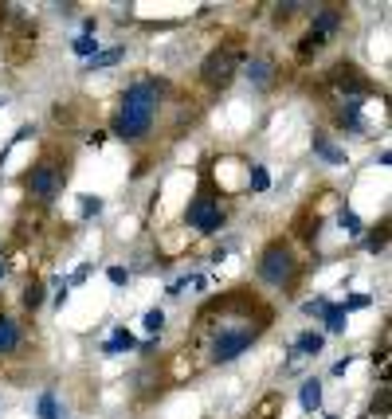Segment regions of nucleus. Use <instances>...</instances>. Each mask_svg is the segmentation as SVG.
<instances>
[{
  "instance_id": "f257e3e1",
  "label": "nucleus",
  "mask_w": 392,
  "mask_h": 419,
  "mask_svg": "<svg viewBox=\"0 0 392 419\" xmlns=\"http://www.w3.org/2000/svg\"><path fill=\"white\" fill-rule=\"evenodd\" d=\"M267 326H271V306L259 302L251 290H231L196 314L192 345L204 352L208 365H231L263 337Z\"/></svg>"
},
{
  "instance_id": "f03ea898",
  "label": "nucleus",
  "mask_w": 392,
  "mask_h": 419,
  "mask_svg": "<svg viewBox=\"0 0 392 419\" xmlns=\"http://www.w3.org/2000/svg\"><path fill=\"white\" fill-rule=\"evenodd\" d=\"M165 94H169V86L161 79H134L122 91L118 110H114V137H122L126 145H142L154 134L157 114L165 110Z\"/></svg>"
},
{
  "instance_id": "7ed1b4c3",
  "label": "nucleus",
  "mask_w": 392,
  "mask_h": 419,
  "mask_svg": "<svg viewBox=\"0 0 392 419\" xmlns=\"http://www.w3.org/2000/svg\"><path fill=\"white\" fill-rule=\"evenodd\" d=\"M63 185H67V157H63L59 149H47L35 165H28V173H24V193L35 208L55 204Z\"/></svg>"
},
{
  "instance_id": "20e7f679",
  "label": "nucleus",
  "mask_w": 392,
  "mask_h": 419,
  "mask_svg": "<svg viewBox=\"0 0 392 419\" xmlns=\"http://www.w3.org/2000/svg\"><path fill=\"white\" fill-rule=\"evenodd\" d=\"M220 200H224V193L212 185V173L200 168V185H196V196L185 208V224L200 235H216L224 227V219H228V208Z\"/></svg>"
},
{
  "instance_id": "39448f33",
  "label": "nucleus",
  "mask_w": 392,
  "mask_h": 419,
  "mask_svg": "<svg viewBox=\"0 0 392 419\" xmlns=\"http://www.w3.org/2000/svg\"><path fill=\"white\" fill-rule=\"evenodd\" d=\"M299 270H302L299 251H294V243H290V239H282V235L263 247V255H259V263H255L259 282L275 286V290H290V286H294V278H299Z\"/></svg>"
},
{
  "instance_id": "423d86ee",
  "label": "nucleus",
  "mask_w": 392,
  "mask_h": 419,
  "mask_svg": "<svg viewBox=\"0 0 392 419\" xmlns=\"http://www.w3.org/2000/svg\"><path fill=\"white\" fill-rule=\"evenodd\" d=\"M239 67H243V47H239V43H220V47H212L204 55L200 79H204V86H212V91H228L231 79L239 75Z\"/></svg>"
},
{
  "instance_id": "0eeeda50",
  "label": "nucleus",
  "mask_w": 392,
  "mask_h": 419,
  "mask_svg": "<svg viewBox=\"0 0 392 419\" xmlns=\"http://www.w3.org/2000/svg\"><path fill=\"white\" fill-rule=\"evenodd\" d=\"M322 86L333 94V102H345V98H365V94H373L376 86L365 79V71L357 67V63H333L330 71H325Z\"/></svg>"
},
{
  "instance_id": "6e6552de",
  "label": "nucleus",
  "mask_w": 392,
  "mask_h": 419,
  "mask_svg": "<svg viewBox=\"0 0 392 419\" xmlns=\"http://www.w3.org/2000/svg\"><path fill=\"white\" fill-rule=\"evenodd\" d=\"M361 110H365V98H345V102H333V126H338L341 134H365Z\"/></svg>"
},
{
  "instance_id": "1a4fd4ad",
  "label": "nucleus",
  "mask_w": 392,
  "mask_h": 419,
  "mask_svg": "<svg viewBox=\"0 0 392 419\" xmlns=\"http://www.w3.org/2000/svg\"><path fill=\"white\" fill-rule=\"evenodd\" d=\"M239 75L248 79L251 86H271V79H275V59H271V55H251V59H243Z\"/></svg>"
},
{
  "instance_id": "9d476101",
  "label": "nucleus",
  "mask_w": 392,
  "mask_h": 419,
  "mask_svg": "<svg viewBox=\"0 0 392 419\" xmlns=\"http://www.w3.org/2000/svg\"><path fill=\"white\" fill-rule=\"evenodd\" d=\"M341 24H345V8H338V4H322V8L314 12V20H310V32H318L322 40H330Z\"/></svg>"
},
{
  "instance_id": "9b49d317",
  "label": "nucleus",
  "mask_w": 392,
  "mask_h": 419,
  "mask_svg": "<svg viewBox=\"0 0 392 419\" xmlns=\"http://www.w3.org/2000/svg\"><path fill=\"white\" fill-rule=\"evenodd\" d=\"M310 145H314V153L325 161V165H345V149H341L338 142H333L325 130H314V137H310Z\"/></svg>"
},
{
  "instance_id": "f8f14e48",
  "label": "nucleus",
  "mask_w": 392,
  "mask_h": 419,
  "mask_svg": "<svg viewBox=\"0 0 392 419\" xmlns=\"http://www.w3.org/2000/svg\"><path fill=\"white\" fill-rule=\"evenodd\" d=\"M325 349V337L322 333H299L294 341H290V361H302V357H318V352Z\"/></svg>"
},
{
  "instance_id": "ddd939ff",
  "label": "nucleus",
  "mask_w": 392,
  "mask_h": 419,
  "mask_svg": "<svg viewBox=\"0 0 392 419\" xmlns=\"http://www.w3.org/2000/svg\"><path fill=\"white\" fill-rule=\"evenodd\" d=\"M129 349H137V341L126 326H118L110 333V341H103V357H118V352H129Z\"/></svg>"
},
{
  "instance_id": "4468645a",
  "label": "nucleus",
  "mask_w": 392,
  "mask_h": 419,
  "mask_svg": "<svg viewBox=\"0 0 392 419\" xmlns=\"http://www.w3.org/2000/svg\"><path fill=\"white\" fill-rule=\"evenodd\" d=\"M16 345H20L16 318H8V314L0 310V352H16Z\"/></svg>"
},
{
  "instance_id": "2eb2a0df",
  "label": "nucleus",
  "mask_w": 392,
  "mask_h": 419,
  "mask_svg": "<svg viewBox=\"0 0 392 419\" xmlns=\"http://www.w3.org/2000/svg\"><path fill=\"white\" fill-rule=\"evenodd\" d=\"M126 59V47H110V51H98V55H91L86 59V75H94V71H106V67H114V63H122Z\"/></svg>"
},
{
  "instance_id": "dca6fc26",
  "label": "nucleus",
  "mask_w": 392,
  "mask_h": 419,
  "mask_svg": "<svg viewBox=\"0 0 392 419\" xmlns=\"http://www.w3.org/2000/svg\"><path fill=\"white\" fill-rule=\"evenodd\" d=\"M299 400H302V411H318V408H322V380H318V377L302 380Z\"/></svg>"
},
{
  "instance_id": "f3484780",
  "label": "nucleus",
  "mask_w": 392,
  "mask_h": 419,
  "mask_svg": "<svg viewBox=\"0 0 392 419\" xmlns=\"http://www.w3.org/2000/svg\"><path fill=\"white\" fill-rule=\"evenodd\" d=\"M32 51H35V28H28V24H24V32L16 35V47L8 51V63H24V59L32 55Z\"/></svg>"
},
{
  "instance_id": "a211bd4d",
  "label": "nucleus",
  "mask_w": 392,
  "mask_h": 419,
  "mask_svg": "<svg viewBox=\"0 0 392 419\" xmlns=\"http://www.w3.org/2000/svg\"><path fill=\"white\" fill-rule=\"evenodd\" d=\"M43 294H47V286L40 282V278H32V282L24 286V294H20V302H24V310L28 314H35L43 306Z\"/></svg>"
},
{
  "instance_id": "6ab92c4d",
  "label": "nucleus",
  "mask_w": 392,
  "mask_h": 419,
  "mask_svg": "<svg viewBox=\"0 0 392 419\" xmlns=\"http://www.w3.org/2000/svg\"><path fill=\"white\" fill-rule=\"evenodd\" d=\"M35 415H40V419H63L59 400H55L52 388H43V392H40V400H35Z\"/></svg>"
},
{
  "instance_id": "aec40b11",
  "label": "nucleus",
  "mask_w": 392,
  "mask_h": 419,
  "mask_svg": "<svg viewBox=\"0 0 392 419\" xmlns=\"http://www.w3.org/2000/svg\"><path fill=\"white\" fill-rule=\"evenodd\" d=\"M384 247H388V219H381V224L369 231V239H365V251L369 255H381Z\"/></svg>"
},
{
  "instance_id": "412c9836",
  "label": "nucleus",
  "mask_w": 392,
  "mask_h": 419,
  "mask_svg": "<svg viewBox=\"0 0 392 419\" xmlns=\"http://www.w3.org/2000/svg\"><path fill=\"white\" fill-rule=\"evenodd\" d=\"M322 326L330 329V333H345V310H341L338 302H330L325 314H322Z\"/></svg>"
},
{
  "instance_id": "4be33fe9",
  "label": "nucleus",
  "mask_w": 392,
  "mask_h": 419,
  "mask_svg": "<svg viewBox=\"0 0 392 419\" xmlns=\"http://www.w3.org/2000/svg\"><path fill=\"white\" fill-rule=\"evenodd\" d=\"M322 47H325V40H322V35H318V32H306V35L299 40V59L306 63V59H314Z\"/></svg>"
},
{
  "instance_id": "5701e85b",
  "label": "nucleus",
  "mask_w": 392,
  "mask_h": 419,
  "mask_svg": "<svg viewBox=\"0 0 392 419\" xmlns=\"http://www.w3.org/2000/svg\"><path fill=\"white\" fill-rule=\"evenodd\" d=\"M279 408H282V392H271V396H263V403H259V408H251L248 419H271Z\"/></svg>"
},
{
  "instance_id": "b1692460",
  "label": "nucleus",
  "mask_w": 392,
  "mask_h": 419,
  "mask_svg": "<svg viewBox=\"0 0 392 419\" xmlns=\"http://www.w3.org/2000/svg\"><path fill=\"white\" fill-rule=\"evenodd\" d=\"M248 188L251 193H267V188H271V173H267V165H251L248 168Z\"/></svg>"
},
{
  "instance_id": "393cba45",
  "label": "nucleus",
  "mask_w": 392,
  "mask_h": 419,
  "mask_svg": "<svg viewBox=\"0 0 392 419\" xmlns=\"http://www.w3.org/2000/svg\"><path fill=\"white\" fill-rule=\"evenodd\" d=\"M338 224L345 227V235H350V239H357V235L365 231V224H361V216H357L353 208H341V212H338Z\"/></svg>"
},
{
  "instance_id": "a878e982",
  "label": "nucleus",
  "mask_w": 392,
  "mask_h": 419,
  "mask_svg": "<svg viewBox=\"0 0 392 419\" xmlns=\"http://www.w3.org/2000/svg\"><path fill=\"white\" fill-rule=\"evenodd\" d=\"M71 51H75L79 59H91V55H98V40H94V35H83V32H79L75 40H71Z\"/></svg>"
},
{
  "instance_id": "bb28decb",
  "label": "nucleus",
  "mask_w": 392,
  "mask_h": 419,
  "mask_svg": "<svg viewBox=\"0 0 392 419\" xmlns=\"http://www.w3.org/2000/svg\"><path fill=\"white\" fill-rule=\"evenodd\" d=\"M142 326H145V333H149V337L157 341V337H161V329H165V310H157V306H154V310L145 314Z\"/></svg>"
},
{
  "instance_id": "cd10ccee",
  "label": "nucleus",
  "mask_w": 392,
  "mask_h": 419,
  "mask_svg": "<svg viewBox=\"0 0 392 419\" xmlns=\"http://www.w3.org/2000/svg\"><path fill=\"white\" fill-rule=\"evenodd\" d=\"M79 212H83V219L98 216V212H103V196H91V193H83V196H79Z\"/></svg>"
},
{
  "instance_id": "c85d7f7f",
  "label": "nucleus",
  "mask_w": 392,
  "mask_h": 419,
  "mask_svg": "<svg viewBox=\"0 0 392 419\" xmlns=\"http://www.w3.org/2000/svg\"><path fill=\"white\" fill-rule=\"evenodd\" d=\"M338 306L350 314V310H365V306H373V298H369V294H350V298H345V302H338Z\"/></svg>"
},
{
  "instance_id": "c756f323",
  "label": "nucleus",
  "mask_w": 392,
  "mask_h": 419,
  "mask_svg": "<svg viewBox=\"0 0 392 419\" xmlns=\"http://www.w3.org/2000/svg\"><path fill=\"white\" fill-rule=\"evenodd\" d=\"M325 306H330V298H310V302L302 306V314H310V318H322Z\"/></svg>"
},
{
  "instance_id": "7c9ffc66",
  "label": "nucleus",
  "mask_w": 392,
  "mask_h": 419,
  "mask_svg": "<svg viewBox=\"0 0 392 419\" xmlns=\"http://www.w3.org/2000/svg\"><path fill=\"white\" fill-rule=\"evenodd\" d=\"M373 415H388V384H381V396H376L373 400Z\"/></svg>"
},
{
  "instance_id": "2f4dec72",
  "label": "nucleus",
  "mask_w": 392,
  "mask_h": 419,
  "mask_svg": "<svg viewBox=\"0 0 392 419\" xmlns=\"http://www.w3.org/2000/svg\"><path fill=\"white\" fill-rule=\"evenodd\" d=\"M106 278H110L114 286H126L129 282V270L126 267H106Z\"/></svg>"
},
{
  "instance_id": "473e14b6",
  "label": "nucleus",
  "mask_w": 392,
  "mask_h": 419,
  "mask_svg": "<svg viewBox=\"0 0 392 419\" xmlns=\"http://www.w3.org/2000/svg\"><path fill=\"white\" fill-rule=\"evenodd\" d=\"M294 12H299V4H279V8H275V24H287Z\"/></svg>"
},
{
  "instance_id": "72a5a7b5",
  "label": "nucleus",
  "mask_w": 392,
  "mask_h": 419,
  "mask_svg": "<svg viewBox=\"0 0 392 419\" xmlns=\"http://www.w3.org/2000/svg\"><path fill=\"white\" fill-rule=\"evenodd\" d=\"M86 275H91V267H79L75 275L67 278V286H79V282H86Z\"/></svg>"
},
{
  "instance_id": "f704fd0d",
  "label": "nucleus",
  "mask_w": 392,
  "mask_h": 419,
  "mask_svg": "<svg viewBox=\"0 0 392 419\" xmlns=\"http://www.w3.org/2000/svg\"><path fill=\"white\" fill-rule=\"evenodd\" d=\"M350 365H353V357H341V361L333 365V377H345V372H350Z\"/></svg>"
},
{
  "instance_id": "c9c22d12",
  "label": "nucleus",
  "mask_w": 392,
  "mask_h": 419,
  "mask_svg": "<svg viewBox=\"0 0 392 419\" xmlns=\"http://www.w3.org/2000/svg\"><path fill=\"white\" fill-rule=\"evenodd\" d=\"M86 142H91V145H94V149H98V145H103V142H106V134H103V130H94V134H91V137H86Z\"/></svg>"
},
{
  "instance_id": "e433bc0d",
  "label": "nucleus",
  "mask_w": 392,
  "mask_h": 419,
  "mask_svg": "<svg viewBox=\"0 0 392 419\" xmlns=\"http://www.w3.org/2000/svg\"><path fill=\"white\" fill-rule=\"evenodd\" d=\"M4 275H8V263L0 259V282H4Z\"/></svg>"
},
{
  "instance_id": "4c0bfd02",
  "label": "nucleus",
  "mask_w": 392,
  "mask_h": 419,
  "mask_svg": "<svg viewBox=\"0 0 392 419\" xmlns=\"http://www.w3.org/2000/svg\"><path fill=\"white\" fill-rule=\"evenodd\" d=\"M4 20H8V8H4V4H0V28H4Z\"/></svg>"
},
{
  "instance_id": "58836bf2",
  "label": "nucleus",
  "mask_w": 392,
  "mask_h": 419,
  "mask_svg": "<svg viewBox=\"0 0 392 419\" xmlns=\"http://www.w3.org/2000/svg\"><path fill=\"white\" fill-rule=\"evenodd\" d=\"M325 419H341V415H325Z\"/></svg>"
}]
</instances>
